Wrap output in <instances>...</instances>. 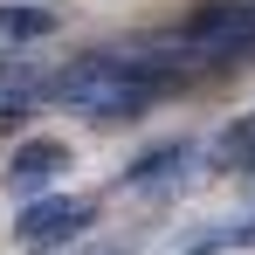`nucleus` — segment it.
<instances>
[{"label":"nucleus","instance_id":"f257e3e1","mask_svg":"<svg viewBox=\"0 0 255 255\" xmlns=\"http://www.w3.org/2000/svg\"><path fill=\"white\" fill-rule=\"evenodd\" d=\"M55 97L69 104V111H90V118H138L145 104H159L166 83L138 62V55H83V62H69L62 76H55Z\"/></svg>","mask_w":255,"mask_h":255},{"label":"nucleus","instance_id":"f03ea898","mask_svg":"<svg viewBox=\"0 0 255 255\" xmlns=\"http://www.w3.org/2000/svg\"><path fill=\"white\" fill-rule=\"evenodd\" d=\"M179 42L193 48L200 62H228V55H242V48L255 42V0H207L186 28H179Z\"/></svg>","mask_w":255,"mask_h":255},{"label":"nucleus","instance_id":"7ed1b4c3","mask_svg":"<svg viewBox=\"0 0 255 255\" xmlns=\"http://www.w3.org/2000/svg\"><path fill=\"white\" fill-rule=\"evenodd\" d=\"M90 221H97L90 200H35V207L14 221V235H21L28 249H62L69 235H83Z\"/></svg>","mask_w":255,"mask_h":255},{"label":"nucleus","instance_id":"20e7f679","mask_svg":"<svg viewBox=\"0 0 255 255\" xmlns=\"http://www.w3.org/2000/svg\"><path fill=\"white\" fill-rule=\"evenodd\" d=\"M62 166H69V145H62V138H28V145H14V159H7V193H42Z\"/></svg>","mask_w":255,"mask_h":255},{"label":"nucleus","instance_id":"39448f33","mask_svg":"<svg viewBox=\"0 0 255 255\" xmlns=\"http://www.w3.org/2000/svg\"><path fill=\"white\" fill-rule=\"evenodd\" d=\"M186 166H193V145H152L138 166H125V186H138V193H145V186H166V179H179Z\"/></svg>","mask_w":255,"mask_h":255},{"label":"nucleus","instance_id":"423d86ee","mask_svg":"<svg viewBox=\"0 0 255 255\" xmlns=\"http://www.w3.org/2000/svg\"><path fill=\"white\" fill-rule=\"evenodd\" d=\"M42 97V76L28 55H7L0 62V118H28V104Z\"/></svg>","mask_w":255,"mask_h":255},{"label":"nucleus","instance_id":"0eeeda50","mask_svg":"<svg viewBox=\"0 0 255 255\" xmlns=\"http://www.w3.org/2000/svg\"><path fill=\"white\" fill-rule=\"evenodd\" d=\"M0 35H7V42L55 35V14H48V7H14V0H7V7H0Z\"/></svg>","mask_w":255,"mask_h":255},{"label":"nucleus","instance_id":"6e6552de","mask_svg":"<svg viewBox=\"0 0 255 255\" xmlns=\"http://www.w3.org/2000/svg\"><path fill=\"white\" fill-rule=\"evenodd\" d=\"M214 159H221V172H255V118H249V125H235V131H228Z\"/></svg>","mask_w":255,"mask_h":255},{"label":"nucleus","instance_id":"1a4fd4ad","mask_svg":"<svg viewBox=\"0 0 255 255\" xmlns=\"http://www.w3.org/2000/svg\"><path fill=\"white\" fill-rule=\"evenodd\" d=\"M242 55H249V62H255V42H249V48H242Z\"/></svg>","mask_w":255,"mask_h":255}]
</instances>
